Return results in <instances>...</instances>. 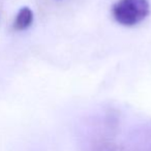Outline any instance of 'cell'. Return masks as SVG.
<instances>
[{
	"mask_svg": "<svg viewBox=\"0 0 151 151\" xmlns=\"http://www.w3.org/2000/svg\"><path fill=\"white\" fill-rule=\"evenodd\" d=\"M117 128L118 119L113 114H107L95 120L84 137L83 151H118Z\"/></svg>",
	"mask_w": 151,
	"mask_h": 151,
	"instance_id": "obj_1",
	"label": "cell"
},
{
	"mask_svg": "<svg viewBox=\"0 0 151 151\" xmlns=\"http://www.w3.org/2000/svg\"><path fill=\"white\" fill-rule=\"evenodd\" d=\"M150 14L148 0H118L112 7V15L118 24L126 27L138 25Z\"/></svg>",
	"mask_w": 151,
	"mask_h": 151,
	"instance_id": "obj_2",
	"label": "cell"
},
{
	"mask_svg": "<svg viewBox=\"0 0 151 151\" xmlns=\"http://www.w3.org/2000/svg\"><path fill=\"white\" fill-rule=\"evenodd\" d=\"M118 151H151V123L132 129L118 146Z\"/></svg>",
	"mask_w": 151,
	"mask_h": 151,
	"instance_id": "obj_3",
	"label": "cell"
},
{
	"mask_svg": "<svg viewBox=\"0 0 151 151\" xmlns=\"http://www.w3.org/2000/svg\"><path fill=\"white\" fill-rule=\"evenodd\" d=\"M33 22V13L29 7H22L18 12L14 22V28L18 31L26 30L32 25Z\"/></svg>",
	"mask_w": 151,
	"mask_h": 151,
	"instance_id": "obj_4",
	"label": "cell"
}]
</instances>
